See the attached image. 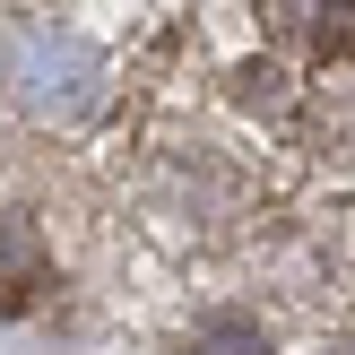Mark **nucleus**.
Segmentation results:
<instances>
[{
    "mask_svg": "<svg viewBox=\"0 0 355 355\" xmlns=\"http://www.w3.org/2000/svg\"><path fill=\"white\" fill-rule=\"evenodd\" d=\"M234 104H252V113H277V104H286V78H277L269 61H243V69H234Z\"/></svg>",
    "mask_w": 355,
    "mask_h": 355,
    "instance_id": "1",
    "label": "nucleus"
},
{
    "mask_svg": "<svg viewBox=\"0 0 355 355\" xmlns=\"http://www.w3.org/2000/svg\"><path fill=\"white\" fill-rule=\"evenodd\" d=\"M0 260H26V234L17 225H0Z\"/></svg>",
    "mask_w": 355,
    "mask_h": 355,
    "instance_id": "3",
    "label": "nucleus"
},
{
    "mask_svg": "<svg viewBox=\"0 0 355 355\" xmlns=\"http://www.w3.org/2000/svg\"><path fill=\"white\" fill-rule=\"evenodd\" d=\"M208 355H260V338H252V329H217V338H208Z\"/></svg>",
    "mask_w": 355,
    "mask_h": 355,
    "instance_id": "2",
    "label": "nucleus"
}]
</instances>
